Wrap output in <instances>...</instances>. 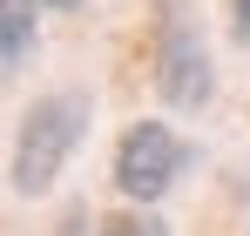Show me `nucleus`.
Here are the masks:
<instances>
[{"instance_id": "3", "label": "nucleus", "mask_w": 250, "mask_h": 236, "mask_svg": "<svg viewBox=\"0 0 250 236\" xmlns=\"http://www.w3.org/2000/svg\"><path fill=\"white\" fill-rule=\"evenodd\" d=\"M183 135L163 128V121H128L122 142H115V189L128 202H156L169 196V182L183 176Z\"/></svg>"}, {"instance_id": "1", "label": "nucleus", "mask_w": 250, "mask_h": 236, "mask_svg": "<svg viewBox=\"0 0 250 236\" xmlns=\"http://www.w3.org/2000/svg\"><path fill=\"white\" fill-rule=\"evenodd\" d=\"M82 135H88V95L82 88L41 95V101L21 115V135H14V162H7L14 196H47V189L61 182V169H68V156H75Z\"/></svg>"}, {"instance_id": "5", "label": "nucleus", "mask_w": 250, "mask_h": 236, "mask_svg": "<svg viewBox=\"0 0 250 236\" xmlns=\"http://www.w3.org/2000/svg\"><path fill=\"white\" fill-rule=\"evenodd\" d=\"M95 236H169V230H163V216H149V202H128V209H108L95 223Z\"/></svg>"}, {"instance_id": "2", "label": "nucleus", "mask_w": 250, "mask_h": 236, "mask_svg": "<svg viewBox=\"0 0 250 236\" xmlns=\"http://www.w3.org/2000/svg\"><path fill=\"white\" fill-rule=\"evenodd\" d=\"M156 95L169 108H203L216 95V68H209L203 27L189 20V7H163V40H156Z\"/></svg>"}, {"instance_id": "4", "label": "nucleus", "mask_w": 250, "mask_h": 236, "mask_svg": "<svg viewBox=\"0 0 250 236\" xmlns=\"http://www.w3.org/2000/svg\"><path fill=\"white\" fill-rule=\"evenodd\" d=\"M34 34H41V0H0V88L34 54Z\"/></svg>"}, {"instance_id": "7", "label": "nucleus", "mask_w": 250, "mask_h": 236, "mask_svg": "<svg viewBox=\"0 0 250 236\" xmlns=\"http://www.w3.org/2000/svg\"><path fill=\"white\" fill-rule=\"evenodd\" d=\"M41 7H68V14H75V7H82V0H41Z\"/></svg>"}, {"instance_id": "6", "label": "nucleus", "mask_w": 250, "mask_h": 236, "mask_svg": "<svg viewBox=\"0 0 250 236\" xmlns=\"http://www.w3.org/2000/svg\"><path fill=\"white\" fill-rule=\"evenodd\" d=\"M237 40H250V0H237Z\"/></svg>"}]
</instances>
